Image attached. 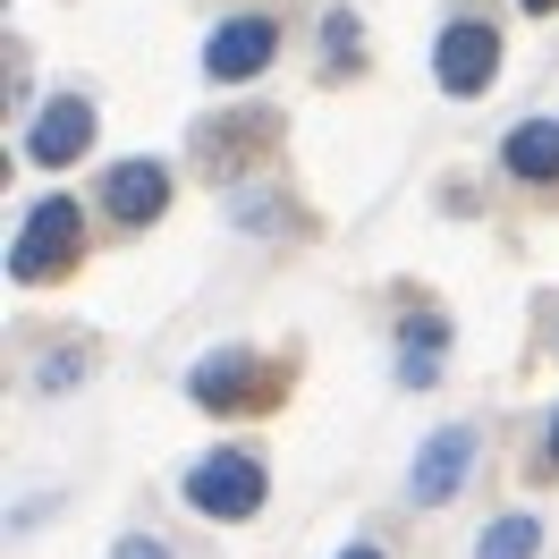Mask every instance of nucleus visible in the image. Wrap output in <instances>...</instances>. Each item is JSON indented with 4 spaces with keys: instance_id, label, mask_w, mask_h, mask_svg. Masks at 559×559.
Listing matches in <instances>:
<instances>
[{
    "instance_id": "0eeeda50",
    "label": "nucleus",
    "mask_w": 559,
    "mask_h": 559,
    "mask_svg": "<svg viewBox=\"0 0 559 559\" xmlns=\"http://www.w3.org/2000/svg\"><path fill=\"white\" fill-rule=\"evenodd\" d=\"M103 204H110V221H128V229L162 221V212H170V170H162V162H110Z\"/></svg>"
},
{
    "instance_id": "20e7f679",
    "label": "nucleus",
    "mask_w": 559,
    "mask_h": 559,
    "mask_svg": "<svg viewBox=\"0 0 559 559\" xmlns=\"http://www.w3.org/2000/svg\"><path fill=\"white\" fill-rule=\"evenodd\" d=\"M280 51V26L272 17H229V26H212L204 43V76L212 85H246V76H263Z\"/></svg>"
},
{
    "instance_id": "f257e3e1",
    "label": "nucleus",
    "mask_w": 559,
    "mask_h": 559,
    "mask_svg": "<svg viewBox=\"0 0 559 559\" xmlns=\"http://www.w3.org/2000/svg\"><path fill=\"white\" fill-rule=\"evenodd\" d=\"M85 254V212L69 204V195H43L35 212H26V229H17V246H9V280H26V288H43V280H60Z\"/></svg>"
},
{
    "instance_id": "f8f14e48",
    "label": "nucleus",
    "mask_w": 559,
    "mask_h": 559,
    "mask_svg": "<svg viewBox=\"0 0 559 559\" xmlns=\"http://www.w3.org/2000/svg\"><path fill=\"white\" fill-rule=\"evenodd\" d=\"M110 559H170V551H162L153 534H128V543H119V551H110Z\"/></svg>"
},
{
    "instance_id": "f03ea898",
    "label": "nucleus",
    "mask_w": 559,
    "mask_h": 559,
    "mask_svg": "<svg viewBox=\"0 0 559 559\" xmlns=\"http://www.w3.org/2000/svg\"><path fill=\"white\" fill-rule=\"evenodd\" d=\"M187 500L204 509V518H254L263 509V466L246 450H212L187 466Z\"/></svg>"
},
{
    "instance_id": "2eb2a0df",
    "label": "nucleus",
    "mask_w": 559,
    "mask_h": 559,
    "mask_svg": "<svg viewBox=\"0 0 559 559\" xmlns=\"http://www.w3.org/2000/svg\"><path fill=\"white\" fill-rule=\"evenodd\" d=\"M551 466H559V416H551Z\"/></svg>"
},
{
    "instance_id": "1a4fd4ad",
    "label": "nucleus",
    "mask_w": 559,
    "mask_h": 559,
    "mask_svg": "<svg viewBox=\"0 0 559 559\" xmlns=\"http://www.w3.org/2000/svg\"><path fill=\"white\" fill-rule=\"evenodd\" d=\"M500 162H509L525 187H559V119H525V128H509Z\"/></svg>"
},
{
    "instance_id": "4468645a",
    "label": "nucleus",
    "mask_w": 559,
    "mask_h": 559,
    "mask_svg": "<svg viewBox=\"0 0 559 559\" xmlns=\"http://www.w3.org/2000/svg\"><path fill=\"white\" fill-rule=\"evenodd\" d=\"M518 9H534V17H551V9H559V0H518Z\"/></svg>"
},
{
    "instance_id": "423d86ee",
    "label": "nucleus",
    "mask_w": 559,
    "mask_h": 559,
    "mask_svg": "<svg viewBox=\"0 0 559 559\" xmlns=\"http://www.w3.org/2000/svg\"><path fill=\"white\" fill-rule=\"evenodd\" d=\"M466 466H475V432L466 424H441L432 441H424V457H416V475H407V491H416L424 509H441L457 484H466Z\"/></svg>"
},
{
    "instance_id": "6e6552de",
    "label": "nucleus",
    "mask_w": 559,
    "mask_h": 559,
    "mask_svg": "<svg viewBox=\"0 0 559 559\" xmlns=\"http://www.w3.org/2000/svg\"><path fill=\"white\" fill-rule=\"evenodd\" d=\"M187 390H195L204 407H254V399H272V373H263L246 348H221V356H204V365L187 373Z\"/></svg>"
},
{
    "instance_id": "7ed1b4c3",
    "label": "nucleus",
    "mask_w": 559,
    "mask_h": 559,
    "mask_svg": "<svg viewBox=\"0 0 559 559\" xmlns=\"http://www.w3.org/2000/svg\"><path fill=\"white\" fill-rule=\"evenodd\" d=\"M432 76H441V94H484L491 76H500V35H491L484 17H457V26H441V43H432Z\"/></svg>"
},
{
    "instance_id": "39448f33",
    "label": "nucleus",
    "mask_w": 559,
    "mask_h": 559,
    "mask_svg": "<svg viewBox=\"0 0 559 559\" xmlns=\"http://www.w3.org/2000/svg\"><path fill=\"white\" fill-rule=\"evenodd\" d=\"M85 144H94V103H85V94H60V103L35 110V128H26V162L60 170V162H76Z\"/></svg>"
},
{
    "instance_id": "9b49d317",
    "label": "nucleus",
    "mask_w": 559,
    "mask_h": 559,
    "mask_svg": "<svg viewBox=\"0 0 559 559\" xmlns=\"http://www.w3.org/2000/svg\"><path fill=\"white\" fill-rule=\"evenodd\" d=\"M322 43H331V60H356V17H348V9L322 17Z\"/></svg>"
},
{
    "instance_id": "ddd939ff",
    "label": "nucleus",
    "mask_w": 559,
    "mask_h": 559,
    "mask_svg": "<svg viewBox=\"0 0 559 559\" xmlns=\"http://www.w3.org/2000/svg\"><path fill=\"white\" fill-rule=\"evenodd\" d=\"M340 559H382V551H373V543H348V551H340Z\"/></svg>"
},
{
    "instance_id": "9d476101",
    "label": "nucleus",
    "mask_w": 559,
    "mask_h": 559,
    "mask_svg": "<svg viewBox=\"0 0 559 559\" xmlns=\"http://www.w3.org/2000/svg\"><path fill=\"white\" fill-rule=\"evenodd\" d=\"M543 551V525L534 518H500V525H484V543H475V559H534Z\"/></svg>"
}]
</instances>
